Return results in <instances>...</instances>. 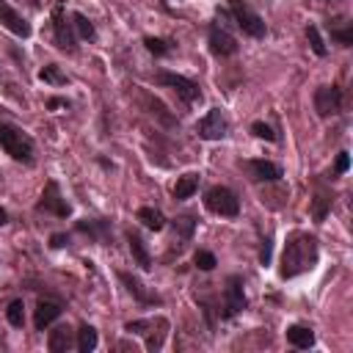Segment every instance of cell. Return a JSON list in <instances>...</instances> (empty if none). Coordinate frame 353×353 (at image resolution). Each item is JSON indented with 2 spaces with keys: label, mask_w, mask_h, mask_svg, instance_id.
<instances>
[{
  "label": "cell",
  "mask_w": 353,
  "mask_h": 353,
  "mask_svg": "<svg viewBox=\"0 0 353 353\" xmlns=\"http://www.w3.org/2000/svg\"><path fill=\"white\" fill-rule=\"evenodd\" d=\"M328 36H331L334 44L350 47L353 44V22H347V19H342L339 25L336 22H328Z\"/></svg>",
  "instance_id": "cell-21"
},
{
  "label": "cell",
  "mask_w": 353,
  "mask_h": 353,
  "mask_svg": "<svg viewBox=\"0 0 353 353\" xmlns=\"http://www.w3.org/2000/svg\"><path fill=\"white\" fill-rule=\"evenodd\" d=\"M204 207L212 212V215H221V218H237L240 215V199L232 188L226 185H212L204 190Z\"/></svg>",
  "instance_id": "cell-3"
},
{
  "label": "cell",
  "mask_w": 353,
  "mask_h": 353,
  "mask_svg": "<svg viewBox=\"0 0 353 353\" xmlns=\"http://www.w3.org/2000/svg\"><path fill=\"white\" fill-rule=\"evenodd\" d=\"M193 262H196V268H199V270H212V268L218 265L215 254H212V251H207V248H199V251L193 254Z\"/></svg>",
  "instance_id": "cell-32"
},
{
  "label": "cell",
  "mask_w": 353,
  "mask_h": 353,
  "mask_svg": "<svg viewBox=\"0 0 353 353\" xmlns=\"http://www.w3.org/2000/svg\"><path fill=\"white\" fill-rule=\"evenodd\" d=\"M259 262H262V265L270 262V243H268V240H265V245H262V251H259Z\"/></svg>",
  "instance_id": "cell-37"
},
{
  "label": "cell",
  "mask_w": 353,
  "mask_h": 353,
  "mask_svg": "<svg viewBox=\"0 0 353 353\" xmlns=\"http://www.w3.org/2000/svg\"><path fill=\"white\" fill-rule=\"evenodd\" d=\"M314 110L320 119L339 116L345 110V91L339 85H320L314 91Z\"/></svg>",
  "instance_id": "cell-7"
},
{
  "label": "cell",
  "mask_w": 353,
  "mask_h": 353,
  "mask_svg": "<svg viewBox=\"0 0 353 353\" xmlns=\"http://www.w3.org/2000/svg\"><path fill=\"white\" fill-rule=\"evenodd\" d=\"M50 245H52V248H63V245H69V234H63V232L52 234V237H50Z\"/></svg>",
  "instance_id": "cell-35"
},
{
  "label": "cell",
  "mask_w": 353,
  "mask_h": 353,
  "mask_svg": "<svg viewBox=\"0 0 353 353\" xmlns=\"http://www.w3.org/2000/svg\"><path fill=\"white\" fill-rule=\"evenodd\" d=\"M72 28H74L77 39H85V41H94V39H97V28H94V22H91L85 14H80V11L72 14Z\"/></svg>",
  "instance_id": "cell-25"
},
{
  "label": "cell",
  "mask_w": 353,
  "mask_h": 353,
  "mask_svg": "<svg viewBox=\"0 0 353 353\" xmlns=\"http://www.w3.org/2000/svg\"><path fill=\"white\" fill-rule=\"evenodd\" d=\"M226 132H229V121H226V116H223L221 108H210L196 121V135L201 141H221V138H226Z\"/></svg>",
  "instance_id": "cell-8"
},
{
  "label": "cell",
  "mask_w": 353,
  "mask_h": 353,
  "mask_svg": "<svg viewBox=\"0 0 353 353\" xmlns=\"http://www.w3.org/2000/svg\"><path fill=\"white\" fill-rule=\"evenodd\" d=\"M119 281L127 287V292H130L141 306H160V303H163V298L154 295V292H149L138 276H132V273H127V270H119Z\"/></svg>",
  "instance_id": "cell-13"
},
{
  "label": "cell",
  "mask_w": 353,
  "mask_h": 353,
  "mask_svg": "<svg viewBox=\"0 0 353 353\" xmlns=\"http://www.w3.org/2000/svg\"><path fill=\"white\" fill-rule=\"evenodd\" d=\"M47 108H69V99H61V97H52V99H47Z\"/></svg>",
  "instance_id": "cell-36"
},
{
  "label": "cell",
  "mask_w": 353,
  "mask_h": 353,
  "mask_svg": "<svg viewBox=\"0 0 353 353\" xmlns=\"http://www.w3.org/2000/svg\"><path fill=\"white\" fill-rule=\"evenodd\" d=\"M174 232H176L179 240H190L193 232H196V218H193V215H179V218H174Z\"/></svg>",
  "instance_id": "cell-31"
},
{
  "label": "cell",
  "mask_w": 353,
  "mask_h": 353,
  "mask_svg": "<svg viewBox=\"0 0 353 353\" xmlns=\"http://www.w3.org/2000/svg\"><path fill=\"white\" fill-rule=\"evenodd\" d=\"M39 80H44L47 85H66L69 83V77L55 66V63H47V66H41V72H39Z\"/></svg>",
  "instance_id": "cell-28"
},
{
  "label": "cell",
  "mask_w": 353,
  "mask_h": 353,
  "mask_svg": "<svg viewBox=\"0 0 353 353\" xmlns=\"http://www.w3.org/2000/svg\"><path fill=\"white\" fill-rule=\"evenodd\" d=\"M306 39H309V47H312V52H314L317 58H325V55H328V47H325V41H323L317 25H306Z\"/></svg>",
  "instance_id": "cell-30"
},
{
  "label": "cell",
  "mask_w": 353,
  "mask_h": 353,
  "mask_svg": "<svg viewBox=\"0 0 353 353\" xmlns=\"http://www.w3.org/2000/svg\"><path fill=\"white\" fill-rule=\"evenodd\" d=\"M52 41L58 50H66V52H74L77 41H80L72 28V17H66V11H63V3H55V8H52Z\"/></svg>",
  "instance_id": "cell-6"
},
{
  "label": "cell",
  "mask_w": 353,
  "mask_h": 353,
  "mask_svg": "<svg viewBox=\"0 0 353 353\" xmlns=\"http://www.w3.org/2000/svg\"><path fill=\"white\" fill-rule=\"evenodd\" d=\"M331 201H334L331 193H325V190H317L314 193V199H312V218H314V223H323L325 221V215L331 210Z\"/></svg>",
  "instance_id": "cell-26"
},
{
  "label": "cell",
  "mask_w": 353,
  "mask_h": 353,
  "mask_svg": "<svg viewBox=\"0 0 353 353\" xmlns=\"http://www.w3.org/2000/svg\"><path fill=\"white\" fill-rule=\"evenodd\" d=\"M0 25H3L6 30H11L14 36H19V39H30V33H33L30 22H28L17 8H11L8 3H0Z\"/></svg>",
  "instance_id": "cell-16"
},
{
  "label": "cell",
  "mask_w": 353,
  "mask_h": 353,
  "mask_svg": "<svg viewBox=\"0 0 353 353\" xmlns=\"http://www.w3.org/2000/svg\"><path fill=\"white\" fill-rule=\"evenodd\" d=\"M350 168V154L347 152H339L336 154V168H334V174H345Z\"/></svg>",
  "instance_id": "cell-34"
},
{
  "label": "cell",
  "mask_w": 353,
  "mask_h": 353,
  "mask_svg": "<svg viewBox=\"0 0 353 353\" xmlns=\"http://www.w3.org/2000/svg\"><path fill=\"white\" fill-rule=\"evenodd\" d=\"M251 132H254L256 138H262V141H270V143H276V141H279L276 130H273L270 124H265V121H254V124H251Z\"/></svg>",
  "instance_id": "cell-33"
},
{
  "label": "cell",
  "mask_w": 353,
  "mask_h": 353,
  "mask_svg": "<svg viewBox=\"0 0 353 353\" xmlns=\"http://www.w3.org/2000/svg\"><path fill=\"white\" fill-rule=\"evenodd\" d=\"M229 17H232V22H234L248 39H265L268 25H265V19H262L248 3L232 0V3H229Z\"/></svg>",
  "instance_id": "cell-5"
},
{
  "label": "cell",
  "mask_w": 353,
  "mask_h": 353,
  "mask_svg": "<svg viewBox=\"0 0 353 353\" xmlns=\"http://www.w3.org/2000/svg\"><path fill=\"white\" fill-rule=\"evenodd\" d=\"M61 314H63V306H61L58 301H39V303H36V312H33V325H36V331L50 328Z\"/></svg>",
  "instance_id": "cell-17"
},
{
  "label": "cell",
  "mask_w": 353,
  "mask_h": 353,
  "mask_svg": "<svg viewBox=\"0 0 353 353\" xmlns=\"http://www.w3.org/2000/svg\"><path fill=\"white\" fill-rule=\"evenodd\" d=\"M157 320H160V317H146V320H127V323H124V331H127V334H143V336H146V350L157 353V350L163 347V339H165V331H157V334L152 331Z\"/></svg>",
  "instance_id": "cell-12"
},
{
  "label": "cell",
  "mask_w": 353,
  "mask_h": 353,
  "mask_svg": "<svg viewBox=\"0 0 353 353\" xmlns=\"http://www.w3.org/2000/svg\"><path fill=\"white\" fill-rule=\"evenodd\" d=\"M207 44H210V52L218 55V58H229V55H234L237 47H240L237 39H234V33H232L226 25H221V19L210 25V30H207Z\"/></svg>",
  "instance_id": "cell-10"
},
{
  "label": "cell",
  "mask_w": 353,
  "mask_h": 353,
  "mask_svg": "<svg viewBox=\"0 0 353 353\" xmlns=\"http://www.w3.org/2000/svg\"><path fill=\"white\" fill-rule=\"evenodd\" d=\"M0 149L11 160L25 163V165H30L36 160V143H33V138L22 127H17L11 121H0Z\"/></svg>",
  "instance_id": "cell-2"
},
{
  "label": "cell",
  "mask_w": 353,
  "mask_h": 353,
  "mask_svg": "<svg viewBox=\"0 0 353 353\" xmlns=\"http://www.w3.org/2000/svg\"><path fill=\"white\" fill-rule=\"evenodd\" d=\"M6 320H8L14 328H22V325H25V303H22V298H14V301L6 306Z\"/></svg>",
  "instance_id": "cell-29"
},
{
  "label": "cell",
  "mask_w": 353,
  "mask_h": 353,
  "mask_svg": "<svg viewBox=\"0 0 353 353\" xmlns=\"http://www.w3.org/2000/svg\"><path fill=\"white\" fill-rule=\"evenodd\" d=\"M320 248H317V237L309 232H292L284 243L281 251V279H295L306 270H312L317 265Z\"/></svg>",
  "instance_id": "cell-1"
},
{
  "label": "cell",
  "mask_w": 353,
  "mask_h": 353,
  "mask_svg": "<svg viewBox=\"0 0 353 353\" xmlns=\"http://www.w3.org/2000/svg\"><path fill=\"white\" fill-rule=\"evenodd\" d=\"M36 212H47V215H55V218H66L72 212V207L61 196V188H58L55 179H47V185L41 190V199L36 201Z\"/></svg>",
  "instance_id": "cell-9"
},
{
  "label": "cell",
  "mask_w": 353,
  "mask_h": 353,
  "mask_svg": "<svg viewBox=\"0 0 353 353\" xmlns=\"http://www.w3.org/2000/svg\"><path fill=\"white\" fill-rule=\"evenodd\" d=\"M154 83L163 85V88H171L176 94V99H182L185 105H193L201 99V85L185 74H176V72H168V69H160L154 74Z\"/></svg>",
  "instance_id": "cell-4"
},
{
  "label": "cell",
  "mask_w": 353,
  "mask_h": 353,
  "mask_svg": "<svg viewBox=\"0 0 353 353\" xmlns=\"http://www.w3.org/2000/svg\"><path fill=\"white\" fill-rule=\"evenodd\" d=\"M74 229H77L80 234H88V237H91L94 243H99V245H108L110 237H113V226H110V221H105V218H83V221L74 223Z\"/></svg>",
  "instance_id": "cell-14"
},
{
  "label": "cell",
  "mask_w": 353,
  "mask_h": 353,
  "mask_svg": "<svg viewBox=\"0 0 353 353\" xmlns=\"http://www.w3.org/2000/svg\"><path fill=\"white\" fill-rule=\"evenodd\" d=\"M287 342L298 350H306V347L314 345V331L309 325H290L287 328Z\"/></svg>",
  "instance_id": "cell-20"
},
{
  "label": "cell",
  "mask_w": 353,
  "mask_h": 353,
  "mask_svg": "<svg viewBox=\"0 0 353 353\" xmlns=\"http://www.w3.org/2000/svg\"><path fill=\"white\" fill-rule=\"evenodd\" d=\"M243 168L248 171V176H251L254 182H279V179L284 176L281 165L273 163V160H245Z\"/></svg>",
  "instance_id": "cell-15"
},
{
  "label": "cell",
  "mask_w": 353,
  "mask_h": 353,
  "mask_svg": "<svg viewBox=\"0 0 353 353\" xmlns=\"http://www.w3.org/2000/svg\"><path fill=\"white\" fill-rule=\"evenodd\" d=\"M28 6L30 8H41V0H28Z\"/></svg>",
  "instance_id": "cell-39"
},
{
  "label": "cell",
  "mask_w": 353,
  "mask_h": 353,
  "mask_svg": "<svg viewBox=\"0 0 353 353\" xmlns=\"http://www.w3.org/2000/svg\"><path fill=\"white\" fill-rule=\"evenodd\" d=\"M143 47L154 55V58H165L174 52V41L171 39H163V36H146L143 39Z\"/></svg>",
  "instance_id": "cell-27"
},
{
  "label": "cell",
  "mask_w": 353,
  "mask_h": 353,
  "mask_svg": "<svg viewBox=\"0 0 353 353\" xmlns=\"http://www.w3.org/2000/svg\"><path fill=\"white\" fill-rule=\"evenodd\" d=\"M6 223H8V212L0 207V226H6Z\"/></svg>",
  "instance_id": "cell-38"
},
{
  "label": "cell",
  "mask_w": 353,
  "mask_h": 353,
  "mask_svg": "<svg viewBox=\"0 0 353 353\" xmlns=\"http://www.w3.org/2000/svg\"><path fill=\"white\" fill-rule=\"evenodd\" d=\"M127 243H130V254H132L135 265H138L141 270H149V268H152V254H149L143 237H141L138 232H127Z\"/></svg>",
  "instance_id": "cell-18"
},
{
  "label": "cell",
  "mask_w": 353,
  "mask_h": 353,
  "mask_svg": "<svg viewBox=\"0 0 353 353\" xmlns=\"http://www.w3.org/2000/svg\"><path fill=\"white\" fill-rule=\"evenodd\" d=\"M97 342H99V336H97V328H94V325H88V323H83V325L77 328V339H74V347H77L80 353H91V350L97 347Z\"/></svg>",
  "instance_id": "cell-24"
},
{
  "label": "cell",
  "mask_w": 353,
  "mask_h": 353,
  "mask_svg": "<svg viewBox=\"0 0 353 353\" xmlns=\"http://www.w3.org/2000/svg\"><path fill=\"white\" fill-rule=\"evenodd\" d=\"M245 284H243V276H237V273H232L229 279H226V287H223V317L226 320H232V317H237L243 309H245Z\"/></svg>",
  "instance_id": "cell-11"
},
{
  "label": "cell",
  "mask_w": 353,
  "mask_h": 353,
  "mask_svg": "<svg viewBox=\"0 0 353 353\" xmlns=\"http://www.w3.org/2000/svg\"><path fill=\"white\" fill-rule=\"evenodd\" d=\"M47 347H50V353H66L72 347V328L69 325L52 328L47 336Z\"/></svg>",
  "instance_id": "cell-19"
},
{
  "label": "cell",
  "mask_w": 353,
  "mask_h": 353,
  "mask_svg": "<svg viewBox=\"0 0 353 353\" xmlns=\"http://www.w3.org/2000/svg\"><path fill=\"white\" fill-rule=\"evenodd\" d=\"M199 174H182L179 179H176V185H174V199L176 201H185V199H190L196 190H199Z\"/></svg>",
  "instance_id": "cell-22"
},
{
  "label": "cell",
  "mask_w": 353,
  "mask_h": 353,
  "mask_svg": "<svg viewBox=\"0 0 353 353\" xmlns=\"http://www.w3.org/2000/svg\"><path fill=\"white\" fill-rule=\"evenodd\" d=\"M138 221H141L149 232H160V229H165V215H163L157 207H141V210H138Z\"/></svg>",
  "instance_id": "cell-23"
}]
</instances>
